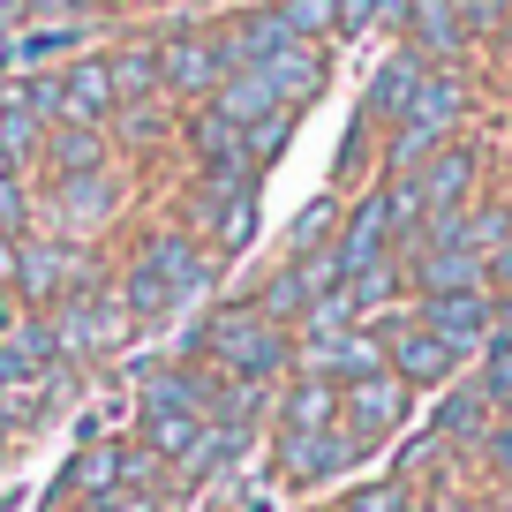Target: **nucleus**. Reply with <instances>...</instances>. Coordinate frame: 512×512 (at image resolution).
Segmentation results:
<instances>
[{
    "mask_svg": "<svg viewBox=\"0 0 512 512\" xmlns=\"http://www.w3.org/2000/svg\"><path fill=\"white\" fill-rule=\"evenodd\" d=\"M113 113H121V91H113V68H106V61H68V68H61V121L106 128Z\"/></svg>",
    "mask_w": 512,
    "mask_h": 512,
    "instance_id": "nucleus-18",
    "label": "nucleus"
},
{
    "mask_svg": "<svg viewBox=\"0 0 512 512\" xmlns=\"http://www.w3.org/2000/svg\"><path fill=\"white\" fill-rule=\"evenodd\" d=\"M324 226H332V196H317V204H302V219L287 226V249H324Z\"/></svg>",
    "mask_w": 512,
    "mask_h": 512,
    "instance_id": "nucleus-30",
    "label": "nucleus"
},
{
    "mask_svg": "<svg viewBox=\"0 0 512 512\" xmlns=\"http://www.w3.org/2000/svg\"><path fill=\"white\" fill-rule=\"evenodd\" d=\"M211 400H219V377L211 369H159L144 377V415H136V437H144L151 460L181 467L196 445L211 437Z\"/></svg>",
    "mask_w": 512,
    "mask_h": 512,
    "instance_id": "nucleus-1",
    "label": "nucleus"
},
{
    "mask_svg": "<svg viewBox=\"0 0 512 512\" xmlns=\"http://www.w3.org/2000/svg\"><path fill=\"white\" fill-rule=\"evenodd\" d=\"M38 144H46V121H38L16 91H0V151H8V159H23V151H38Z\"/></svg>",
    "mask_w": 512,
    "mask_h": 512,
    "instance_id": "nucleus-26",
    "label": "nucleus"
},
{
    "mask_svg": "<svg viewBox=\"0 0 512 512\" xmlns=\"http://www.w3.org/2000/svg\"><path fill=\"white\" fill-rule=\"evenodd\" d=\"M113 91H121V106H144V98H159L166 91V68H159V46H128V53H113Z\"/></svg>",
    "mask_w": 512,
    "mask_h": 512,
    "instance_id": "nucleus-24",
    "label": "nucleus"
},
{
    "mask_svg": "<svg viewBox=\"0 0 512 512\" xmlns=\"http://www.w3.org/2000/svg\"><path fill=\"white\" fill-rule=\"evenodd\" d=\"M407 415H415V384H400L392 369H369V377H347V384H339V430H354L362 445L392 437Z\"/></svg>",
    "mask_w": 512,
    "mask_h": 512,
    "instance_id": "nucleus-7",
    "label": "nucleus"
},
{
    "mask_svg": "<svg viewBox=\"0 0 512 512\" xmlns=\"http://www.w3.org/2000/svg\"><path fill=\"white\" fill-rule=\"evenodd\" d=\"M279 16H287L294 38H309V46H317L324 31H339V0H279Z\"/></svg>",
    "mask_w": 512,
    "mask_h": 512,
    "instance_id": "nucleus-27",
    "label": "nucleus"
},
{
    "mask_svg": "<svg viewBox=\"0 0 512 512\" xmlns=\"http://www.w3.org/2000/svg\"><path fill=\"white\" fill-rule=\"evenodd\" d=\"M490 422H497V407L482 400V384H460V377H452V384H445V407H437V422H430V437H437V445H475V452H482Z\"/></svg>",
    "mask_w": 512,
    "mask_h": 512,
    "instance_id": "nucleus-20",
    "label": "nucleus"
},
{
    "mask_svg": "<svg viewBox=\"0 0 512 512\" xmlns=\"http://www.w3.org/2000/svg\"><path fill=\"white\" fill-rule=\"evenodd\" d=\"M16 324H23V309H16V287H0V339L16 332Z\"/></svg>",
    "mask_w": 512,
    "mask_h": 512,
    "instance_id": "nucleus-36",
    "label": "nucleus"
},
{
    "mask_svg": "<svg viewBox=\"0 0 512 512\" xmlns=\"http://www.w3.org/2000/svg\"><path fill=\"white\" fill-rule=\"evenodd\" d=\"M113 204H121V181H113L106 166H91V174H68L61 196H53V211H61L68 234H98V226L113 219Z\"/></svg>",
    "mask_w": 512,
    "mask_h": 512,
    "instance_id": "nucleus-19",
    "label": "nucleus"
},
{
    "mask_svg": "<svg viewBox=\"0 0 512 512\" xmlns=\"http://www.w3.org/2000/svg\"><path fill=\"white\" fill-rule=\"evenodd\" d=\"M16 249H23L16 234H0V287H16Z\"/></svg>",
    "mask_w": 512,
    "mask_h": 512,
    "instance_id": "nucleus-35",
    "label": "nucleus"
},
{
    "mask_svg": "<svg viewBox=\"0 0 512 512\" xmlns=\"http://www.w3.org/2000/svg\"><path fill=\"white\" fill-rule=\"evenodd\" d=\"M407 279H415V294H460V287H490V264L467 241H415Z\"/></svg>",
    "mask_w": 512,
    "mask_h": 512,
    "instance_id": "nucleus-13",
    "label": "nucleus"
},
{
    "mask_svg": "<svg viewBox=\"0 0 512 512\" xmlns=\"http://www.w3.org/2000/svg\"><path fill=\"white\" fill-rule=\"evenodd\" d=\"M31 23V0H0V38H16Z\"/></svg>",
    "mask_w": 512,
    "mask_h": 512,
    "instance_id": "nucleus-34",
    "label": "nucleus"
},
{
    "mask_svg": "<svg viewBox=\"0 0 512 512\" xmlns=\"http://www.w3.org/2000/svg\"><path fill=\"white\" fill-rule=\"evenodd\" d=\"M362 460V437L354 430H279V482H294V490H309V482H332V475H347V467Z\"/></svg>",
    "mask_w": 512,
    "mask_h": 512,
    "instance_id": "nucleus-9",
    "label": "nucleus"
},
{
    "mask_svg": "<svg viewBox=\"0 0 512 512\" xmlns=\"http://www.w3.org/2000/svg\"><path fill=\"white\" fill-rule=\"evenodd\" d=\"M204 279H211L204 249H196L189 234H159V241H144L121 302H128V317H174V309H189L196 294H204Z\"/></svg>",
    "mask_w": 512,
    "mask_h": 512,
    "instance_id": "nucleus-3",
    "label": "nucleus"
},
{
    "mask_svg": "<svg viewBox=\"0 0 512 512\" xmlns=\"http://www.w3.org/2000/svg\"><path fill=\"white\" fill-rule=\"evenodd\" d=\"M83 46V23H53V31H16L0 38V68H38V61H61V53Z\"/></svg>",
    "mask_w": 512,
    "mask_h": 512,
    "instance_id": "nucleus-23",
    "label": "nucleus"
},
{
    "mask_svg": "<svg viewBox=\"0 0 512 512\" xmlns=\"http://www.w3.org/2000/svg\"><path fill=\"white\" fill-rule=\"evenodd\" d=\"M415 317H422V324H430V332H437V339H445V347L467 362V354H482V347H490V332H497V294H490V287L422 294Z\"/></svg>",
    "mask_w": 512,
    "mask_h": 512,
    "instance_id": "nucleus-8",
    "label": "nucleus"
},
{
    "mask_svg": "<svg viewBox=\"0 0 512 512\" xmlns=\"http://www.w3.org/2000/svg\"><path fill=\"white\" fill-rule=\"evenodd\" d=\"M467 121V83L452 68H430L407 98V113L392 121V174H415L437 144H452V128Z\"/></svg>",
    "mask_w": 512,
    "mask_h": 512,
    "instance_id": "nucleus-4",
    "label": "nucleus"
},
{
    "mask_svg": "<svg viewBox=\"0 0 512 512\" xmlns=\"http://www.w3.org/2000/svg\"><path fill=\"white\" fill-rule=\"evenodd\" d=\"M392 8H400V0H339V31H369V23H392Z\"/></svg>",
    "mask_w": 512,
    "mask_h": 512,
    "instance_id": "nucleus-32",
    "label": "nucleus"
},
{
    "mask_svg": "<svg viewBox=\"0 0 512 512\" xmlns=\"http://www.w3.org/2000/svg\"><path fill=\"white\" fill-rule=\"evenodd\" d=\"M475 174H482V151L475 144H437L430 159L415 166V189H422V211H467V196H475Z\"/></svg>",
    "mask_w": 512,
    "mask_h": 512,
    "instance_id": "nucleus-14",
    "label": "nucleus"
},
{
    "mask_svg": "<svg viewBox=\"0 0 512 512\" xmlns=\"http://www.w3.org/2000/svg\"><path fill=\"white\" fill-rule=\"evenodd\" d=\"M482 460H490V475L512 490V415H497V422H490V437H482Z\"/></svg>",
    "mask_w": 512,
    "mask_h": 512,
    "instance_id": "nucleus-31",
    "label": "nucleus"
},
{
    "mask_svg": "<svg viewBox=\"0 0 512 512\" xmlns=\"http://www.w3.org/2000/svg\"><path fill=\"white\" fill-rule=\"evenodd\" d=\"M46 159H53V174H91V166H106V136L98 128H83V121H61L46 136Z\"/></svg>",
    "mask_w": 512,
    "mask_h": 512,
    "instance_id": "nucleus-25",
    "label": "nucleus"
},
{
    "mask_svg": "<svg viewBox=\"0 0 512 512\" xmlns=\"http://www.w3.org/2000/svg\"><path fill=\"white\" fill-rule=\"evenodd\" d=\"M91 256L76 249V241H31V249H16V302H61V294L91 287Z\"/></svg>",
    "mask_w": 512,
    "mask_h": 512,
    "instance_id": "nucleus-10",
    "label": "nucleus"
},
{
    "mask_svg": "<svg viewBox=\"0 0 512 512\" xmlns=\"http://www.w3.org/2000/svg\"><path fill=\"white\" fill-rule=\"evenodd\" d=\"M422 497L407 490V482H369V490H354L347 497V512H415Z\"/></svg>",
    "mask_w": 512,
    "mask_h": 512,
    "instance_id": "nucleus-29",
    "label": "nucleus"
},
{
    "mask_svg": "<svg viewBox=\"0 0 512 512\" xmlns=\"http://www.w3.org/2000/svg\"><path fill=\"white\" fill-rule=\"evenodd\" d=\"M83 512H166V497L151 490V482H128V490H98V497H83Z\"/></svg>",
    "mask_w": 512,
    "mask_h": 512,
    "instance_id": "nucleus-28",
    "label": "nucleus"
},
{
    "mask_svg": "<svg viewBox=\"0 0 512 512\" xmlns=\"http://www.w3.org/2000/svg\"><path fill=\"white\" fill-rule=\"evenodd\" d=\"M339 422V384L332 377H317V369H302V377L279 392V430H332Z\"/></svg>",
    "mask_w": 512,
    "mask_h": 512,
    "instance_id": "nucleus-21",
    "label": "nucleus"
},
{
    "mask_svg": "<svg viewBox=\"0 0 512 512\" xmlns=\"http://www.w3.org/2000/svg\"><path fill=\"white\" fill-rule=\"evenodd\" d=\"M392 23L407 31V46L422 53V61H445V53L467 46V16H460V0H400L392 8Z\"/></svg>",
    "mask_w": 512,
    "mask_h": 512,
    "instance_id": "nucleus-16",
    "label": "nucleus"
},
{
    "mask_svg": "<svg viewBox=\"0 0 512 512\" xmlns=\"http://www.w3.org/2000/svg\"><path fill=\"white\" fill-rule=\"evenodd\" d=\"M430 76V61H422L415 46H400L392 53V61L377 68V76H369V121H400L407 113V98H415V83Z\"/></svg>",
    "mask_w": 512,
    "mask_h": 512,
    "instance_id": "nucleus-22",
    "label": "nucleus"
},
{
    "mask_svg": "<svg viewBox=\"0 0 512 512\" xmlns=\"http://www.w3.org/2000/svg\"><path fill=\"white\" fill-rule=\"evenodd\" d=\"M452 512H512V497H460Z\"/></svg>",
    "mask_w": 512,
    "mask_h": 512,
    "instance_id": "nucleus-37",
    "label": "nucleus"
},
{
    "mask_svg": "<svg viewBox=\"0 0 512 512\" xmlns=\"http://www.w3.org/2000/svg\"><path fill=\"white\" fill-rule=\"evenodd\" d=\"M400 241H392V204H384V189H369L362 204L347 211V226H339V241H332V256H339V272H369L377 256H392Z\"/></svg>",
    "mask_w": 512,
    "mask_h": 512,
    "instance_id": "nucleus-15",
    "label": "nucleus"
},
{
    "mask_svg": "<svg viewBox=\"0 0 512 512\" xmlns=\"http://www.w3.org/2000/svg\"><path fill=\"white\" fill-rule=\"evenodd\" d=\"M196 354H211V377H234V384H272L287 369V324L264 317L256 302L219 309V317L196 332Z\"/></svg>",
    "mask_w": 512,
    "mask_h": 512,
    "instance_id": "nucleus-2",
    "label": "nucleus"
},
{
    "mask_svg": "<svg viewBox=\"0 0 512 512\" xmlns=\"http://www.w3.org/2000/svg\"><path fill=\"white\" fill-rule=\"evenodd\" d=\"M377 339H384V369H392L400 384H415V392H445V384L460 377V354H452L422 317H392V324H377Z\"/></svg>",
    "mask_w": 512,
    "mask_h": 512,
    "instance_id": "nucleus-6",
    "label": "nucleus"
},
{
    "mask_svg": "<svg viewBox=\"0 0 512 512\" xmlns=\"http://www.w3.org/2000/svg\"><path fill=\"white\" fill-rule=\"evenodd\" d=\"M159 68H166V91H181V98H211L226 83V38H211V31H174L159 46Z\"/></svg>",
    "mask_w": 512,
    "mask_h": 512,
    "instance_id": "nucleus-12",
    "label": "nucleus"
},
{
    "mask_svg": "<svg viewBox=\"0 0 512 512\" xmlns=\"http://www.w3.org/2000/svg\"><path fill=\"white\" fill-rule=\"evenodd\" d=\"M196 211H204L211 241H219L226 256H234V249H249V234H256V181H204Z\"/></svg>",
    "mask_w": 512,
    "mask_h": 512,
    "instance_id": "nucleus-17",
    "label": "nucleus"
},
{
    "mask_svg": "<svg viewBox=\"0 0 512 512\" xmlns=\"http://www.w3.org/2000/svg\"><path fill=\"white\" fill-rule=\"evenodd\" d=\"M53 347H61V362H98V354H113L128 339V302L121 294H106L91 279V287H76V294H61V302H53Z\"/></svg>",
    "mask_w": 512,
    "mask_h": 512,
    "instance_id": "nucleus-5",
    "label": "nucleus"
},
{
    "mask_svg": "<svg viewBox=\"0 0 512 512\" xmlns=\"http://www.w3.org/2000/svg\"><path fill=\"white\" fill-rule=\"evenodd\" d=\"M8 166H16V159H8V151H0V181H8Z\"/></svg>",
    "mask_w": 512,
    "mask_h": 512,
    "instance_id": "nucleus-38",
    "label": "nucleus"
},
{
    "mask_svg": "<svg viewBox=\"0 0 512 512\" xmlns=\"http://www.w3.org/2000/svg\"><path fill=\"white\" fill-rule=\"evenodd\" d=\"M128 482H151L159 490V475H151V452L144 445H83L76 460H68V475H61V490H76V497H98V490H128Z\"/></svg>",
    "mask_w": 512,
    "mask_h": 512,
    "instance_id": "nucleus-11",
    "label": "nucleus"
},
{
    "mask_svg": "<svg viewBox=\"0 0 512 512\" xmlns=\"http://www.w3.org/2000/svg\"><path fill=\"white\" fill-rule=\"evenodd\" d=\"M482 264H490V294H512V234L497 241V249L482 256Z\"/></svg>",
    "mask_w": 512,
    "mask_h": 512,
    "instance_id": "nucleus-33",
    "label": "nucleus"
}]
</instances>
